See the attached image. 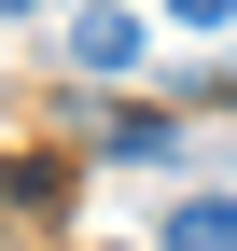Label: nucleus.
I'll list each match as a JSON object with an SVG mask.
<instances>
[{
  "label": "nucleus",
  "mask_w": 237,
  "mask_h": 251,
  "mask_svg": "<svg viewBox=\"0 0 237 251\" xmlns=\"http://www.w3.org/2000/svg\"><path fill=\"white\" fill-rule=\"evenodd\" d=\"M0 224H56V168H0Z\"/></svg>",
  "instance_id": "4"
},
{
  "label": "nucleus",
  "mask_w": 237,
  "mask_h": 251,
  "mask_svg": "<svg viewBox=\"0 0 237 251\" xmlns=\"http://www.w3.org/2000/svg\"><path fill=\"white\" fill-rule=\"evenodd\" d=\"M167 28H195V42H210V28H237V0H154Z\"/></svg>",
  "instance_id": "5"
},
{
  "label": "nucleus",
  "mask_w": 237,
  "mask_h": 251,
  "mask_svg": "<svg viewBox=\"0 0 237 251\" xmlns=\"http://www.w3.org/2000/svg\"><path fill=\"white\" fill-rule=\"evenodd\" d=\"M98 153H112V168H167V153H182V126H167V112H98Z\"/></svg>",
  "instance_id": "2"
},
{
  "label": "nucleus",
  "mask_w": 237,
  "mask_h": 251,
  "mask_svg": "<svg viewBox=\"0 0 237 251\" xmlns=\"http://www.w3.org/2000/svg\"><path fill=\"white\" fill-rule=\"evenodd\" d=\"M70 70H140V14H70Z\"/></svg>",
  "instance_id": "3"
},
{
  "label": "nucleus",
  "mask_w": 237,
  "mask_h": 251,
  "mask_svg": "<svg viewBox=\"0 0 237 251\" xmlns=\"http://www.w3.org/2000/svg\"><path fill=\"white\" fill-rule=\"evenodd\" d=\"M0 14H28V0H0Z\"/></svg>",
  "instance_id": "6"
},
{
  "label": "nucleus",
  "mask_w": 237,
  "mask_h": 251,
  "mask_svg": "<svg viewBox=\"0 0 237 251\" xmlns=\"http://www.w3.org/2000/svg\"><path fill=\"white\" fill-rule=\"evenodd\" d=\"M154 251H237V181H195V196L154 224Z\"/></svg>",
  "instance_id": "1"
}]
</instances>
